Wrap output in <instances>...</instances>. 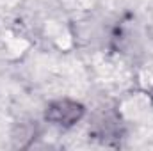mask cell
Listing matches in <instances>:
<instances>
[{
	"instance_id": "1",
	"label": "cell",
	"mask_w": 153,
	"mask_h": 151,
	"mask_svg": "<svg viewBox=\"0 0 153 151\" xmlns=\"http://www.w3.org/2000/svg\"><path fill=\"white\" fill-rule=\"evenodd\" d=\"M82 112H84L82 105L64 100V101L53 103L48 109L46 117L52 119V121H55V123H59V124H71V123H75L76 119L82 115Z\"/></svg>"
}]
</instances>
